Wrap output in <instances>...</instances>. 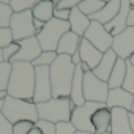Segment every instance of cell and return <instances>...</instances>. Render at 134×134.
Instances as JSON below:
<instances>
[{
  "instance_id": "obj_46",
  "label": "cell",
  "mask_w": 134,
  "mask_h": 134,
  "mask_svg": "<svg viewBox=\"0 0 134 134\" xmlns=\"http://www.w3.org/2000/svg\"><path fill=\"white\" fill-rule=\"evenodd\" d=\"M129 62H131V65H132V66H134V52H132V55H131V57H129Z\"/></svg>"
},
{
  "instance_id": "obj_8",
  "label": "cell",
  "mask_w": 134,
  "mask_h": 134,
  "mask_svg": "<svg viewBox=\"0 0 134 134\" xmlns=\"http://www.w3.org/2000/svg\"><path fill=\"white\" fill-rule=\"evenodd\" d=\"M107 95H109L107 82L98 79L92 71L84 74V98H85V101L104 103L106 104Z\"/></svg>"
},
{
  "instance_id": "obj_40",
  "label": "cell",
  "mask_w": 134,
  "mask_h": 134,
  "mask_svg": "<svg viewBox=\"0 0 134 134\" xmlns=\"http://www.w3.org/2000/svg\"><path fill=\"white\" fill-rule=\"evenodd\" d=\"M71 62H73V63H74L76 66L82 63V58H81V54H79V51H77L76 54H73V55H71Z\"/></svg>"
},
{
  "instance_id": "obj_7",
  "label": "cell",
  "mask_w": 134,
  "mask_h": 134,
  "mask_svg": "<svg viewBox=\"0 0 134 134\" xmlns=\"http://www.w3.org/2000/svg\"><path fill=\"white\" fill-rule=\"evenodd\" d=\"M106 104L104 103H93V101H87L84 106H77L73 109V114H71V123L74 125V128L77 131H84V132H95L93 129V125H92V115L104 107Z\"/></svg>"
},
{
  "instance_id": "obj_51",
  "label": "cell",
  "mask_w": 134,
  "mask_h": 134,
  "mask_svg": "<svg viewBox=\"0 0 134 134\" xmlns=\"http://www.w3.org/2000/svg\"><path fill=\"white\" fill-rule=\"evenodd\" d=\"M129 3H131V7L134 8V0H129Z\"/></svg>"
},
{
  "instance_id": "obj_47",
  "label": "cell",
  "mask_w": 134,
  "mask_h": 134,
  "mask_svg": "<svg viewBox=\"0 0 134 134\" xmlns=\"http://www.w3.org/2000/svg\"><path fill=\"white\" fill-rule=\"evenodd\" d=\"M3 104H5V101H2V99H0V112L3 110Z\"/></svg>"
},
{
  "instance_id": "obj_37",
  "label": "cell",
  "mask_w": 134,
  "mask_h": 134,
  "mask_svg": "<svg viewBox=\"0 0 134 134\" xmlns=\"http://www.w3.org/2000/svg\"><path fill=\"white\" fill-rule=\"evenodd\" d=\"M0 134H13V123L0 112Z\"/></svg>"
},
{
  "instance_id": "obj_43",
  "label": "cell",
  "mask_w": 134,
  "mask_h": 134,
  "mask_svg": "<svg viewBox=\"0 0 134 134\" xmlns=\"http://www.w3.org/2000/svg\"><path fill=\"white\" fill-rule=\"evenodd\" d=\"M79 66L82 68V71H84V73H90V71H92V70H90V66H88L87 63H84V62H82V63H81Z\"/></svg>"
},
{
  "instance_id": "obj_22",
  "label": "cell",
  "mask_w": 134,
  "mask_h": 134,
  "mask_svg": "<svg viewBox=\"0 0 134 134\" xmlns=\"http://www.w3.org/2000/svg\"><path fill=\"white\" fill-rule=\"evenodd\" d=\"M68 22H70L71 32H74V33L79 35V36H84L85 32H87V29H88L90 24H92V19H90L87 14H84L79 8H73Z\"/></svg>"
},
{
  "instance_id": "obj_25",
  "label": "cell",
  "mask_w": 134,
  "mask_h": 134,
  "mask_svg": "<svg viewBox=\"0 0 134 134\" xmlns=\"http://www.w3.org/2000/svg\"><path fill=\"white\" fill-rule=\"evenodd\" d=\"M104 5H106V3H104V2H101V0H82V2L79 3V7H77V8H79L84 14H87V16L90 18L92 14L98 13Z\"/></svg>"
},
{
  "instance_id": "obj_55",
  "label": "cell",
  "mask_w": 134,
  "mask_h": 134,
  "mask_svg": "<svg viewBox=\"0 0 134 134\" xmlns=\"http://www.w3.org/2000/svg\"><path fill=\"white\" fill-rule=\"evenodd\" d=\"M103 134H110V132H103Z\"/></svg>"
},
{
  "instance_id": "obj_30",
  "label": "cell",
  "mask_w": 134,
  "mask_h": 134,
  "mask_svg": "<svg viewBox=\"0 0 134 134\" xmlns=\"http://www.w3.org/2000/svg\"><path fill=\"white\" fill-rule=\"evenodd\" d=\"M36 2H38V0H11V2H10V7L13 8L14 13H21V11L32 10Z\"/></svg>"
},
{
  "instance_id": "obj_27",
  "label": "cell",
  "mask_w": 134,
  "mask_h": 134,
  "mask_svg": "<svg viewBox=\"0 0 134 134\" xmlns=\"http://www.w3.org/2000/svg\"><path fill=\"white\" fill-rule=\"evenodd\" d=\"M13 70V63L0 62V90H7L10 84V76Z\"/></svg>"
},
{
  "instance_id": "obj_26",
  "label": "cell",
  "mask_w": 134,
  "mask_h": 134,
  "mask_svg": "<svg viewBox=\"0 0 134 134\" xmlns=\"http://www.w3.org/2000/svg\"><path fill=\"white\" fill-rule=\"evenodd\" d=\"M57 57H58V54L55 51H43L40 54V57L33 60L32 65L33 66H47V68H51V65L57 60Z\"/></svg>"
},
{
  "instance_id": "obj_13",
  "label": "cell",
  "mask_w": 134,
  "mask_h": 134,
  "mask_svg": "<svg viewBox=\"0 0 134 134\" xmlns=\"http://www.w3.org/2000/svg\"><path fill=\"white\" fill-rule=\"evenodd\" d=\"M131 3H129V0H121V3H120V11L118 14L109 22L106 24V30L112 35V36H117L120 35L126 27H128V16H129V11H131Z\"/></svg>"
},
{
  "instance_id": "obj_5",
  "label": "cell",
  "mask_w": 134,
  "mask_h": 134,
  "mask_svg": "<svg viewBox=\"0 0 134 134\" xmlns=\"http://www.w3.org/2000/svg\"><path fill=\"white\" fill-rule=\"evenodd\" d=\"M70 22L68 21H60V19H51L49 22L44 24L43 30L36 33V38L40 41V46L43 51H55L57 52V46L62 40V36L70 32Z\"/></svg>"
},
{
  "instance_id": "obj_48",
  "label": "cell",
  "mask_w": 134,
  "mask_h": 134,
  "mask_svg": "<svg viewBox=\"0 0 134 134\" xmlns=\"http://www.w3.org/2000/svg\"><path fill=\"white\" fill-rule=\"evenodd\" d=\"M76 134H95V132H84V131H77Z\"/></svg>"
},
{
  "instance_id": "obj_18",
  "label": "cell",
  "mask_w": 134,
  "mask_h": 134,
  "mask_svg": "<svg viewBox=\"0 0 134 134\" xmlns=\"http://www.w3.org/2000/svg\"><path fill=\"white\" fill-rule=\"evenodd\" d=\"M92 125L95 129V134H103V132H110V125H112V109L107 106L98 109L92 115Z\"/></svg>"
},
{
  "instance_id": "obj_1",
  "label": "cell",
  "mask_w": 134,
  "mask_h": 134,
  "mask_svg": "<svg viewBox=\"0 0 134 134\" xmlns=\"http://www.w3.org/2000/svg\"><path fill=\"white\" fill-rule=\"evenodd\" d=\"M8 95L19 99H33L35 93V66L27 62L13 63L8 84Z\"/></svg>"
},
{
  "instance_id": "obj_16",
  "label": "cell",
  "mask_w": 134,
  "mask_h": 134,
  "mask_svg": "<svg viewBox=\"0 0 134 134\" xmlns=\"http://www.w3.org/2000/svg\"><path fill=\"white\" fill-rule=\"evenodd\" d=\"M79 54H81V58H82V62L84 63H87L88 66H90V70L93 71L96 66L99 65V62H101V58H103V52L101 51H98L93 44H90L85 38H82L81 40V46H79Z\"/></svg>"
},
{
  "instance_id": "obj_39",
  "label": "cell",
  "mask_w": 134,
  "mask_h": 134,
  "mask_svg": "<svg viewBox=\"0 0 134 134\" xmlns=\"http://www.w3.org/2000/svg\"><path fill=\"white\" fill-rule=\"evenodd\" d=\"M44 24H46V22H43V21H40V19H35V18H33V27H35V30H36V33L43 30V27H44Z\"/></svg>"
},
{
  "instance_id": "obj_20",
  "label": "cell",
  "mask_w": 134,
  "mask_h": 134,
  "mask_svg": "<svg viewBox=\"0 0 134 134\" xmlns=\"http://www.w3.org/2000/svg\"><path fill=\"white\" fill-rule=\"evenodd\" d=\"M81 40H82V36L76 35L74 32H71V30L66 32L62 36V40H60V43L57 46V54L58 55H70L71 57L73 54H76L79 51Z\"/></svg>"
},
{
  "instance_id": "obj_35",
  "label": "cell",
  "mask_w": 134,
  "mask_h": 134,
  "mask_svg": "<svg viewBox=\"0 0 134 134\" xmlns=\"http://www.w3.org/2000/svg\"><path fill=\"white\" fill-rule=\"evenodd\" d=\"M10 43H13V33H11L10 27H7V29L0 27V49H3Z\"/></svg>"
},
{
  "instance_id": "obj_14",
  "label": "cell",
  "mask_w": 134,
  "mask_h": 134,
  "mask_svg": "<svg viewBox=\"0 0 134 134\" xmlns=\"http://www.w3.org/2000/svg\"><path fill=\"white\" fill-rule=\"evenodd\" d=\"M132 99H134V95H131L129 92H126L123 87H120V88H110L109 95H107L106 106L109 109L121 107V109H126L128 112H131V109H132Z\"/></svg>"
},
{
  "instance_id": "obj_31",
  "label": "cell",
  "mask_w": 134,
  "mask_h": 134,
  "mask_svg": "<svg viewBox=\"0 0 134 134\" xmlns=\"http://www.w3.org/2000/svg\"><path fill=\"white\" fill-rule=\"evenodd\" d=\"M35 128V123L30 120H21L13 125V134H29Z\"/></svg>"
},
{
  "instance_id": "obj_38",
  "label": "cell",
  "mask_w": 134,
  "mask_h": 134,
  "mask_svg": "<svg viewBox=\"0 0 134 134\" xmlns=\"http://www.w3.org/2000/svg\"><path fill=\"white\" fill-rule=\"evenodd\" d=\"M70 14H71V10H57L55 8L54 11V18L60 21H70Z\"/></svg>"
},
{
  "instance_id": "obj_21",
  "label": "cell",
  "mask_w": 134,
  "mask_h": 134,
  "mask_svg": "<svg viewBox=\"0 0 134 134\" xmlns=\"http://www.w3.org/2000/svg\"><path fill=\"white\" fill-rule=\"evenodd\" d=\"M120 3H121V0H109V2L95 14L90 16L92 21H96V22H101L103 25L109 24L120 11Z\"/></svg>"
},
{
  "instance_id": "obj_9",
  "label": "cell",
  "mask_w": 134,
  "mask_h": 134,
  "mask_svg": "<svg viewBox=\"0 0 134 134\" xmlns=\"http://www.w3.org/2000/svg\"><path fill=\"white\" fill-rule=\"evenodd\" d=\"M85 38L90 44H93L98 51H101L103 54L107 52L109 49H112V43H114V36L106 30V27L101 22L92 21L90 27L87 29L85 35L82 36Z\"/></svg>"
},
{
  "instance_id": "obj_4",
  "label": "cell",
  "mask_w": 134,
  "mask_h": 134,
  "mask_svg": "<svg viewBox=\"0 0 134 134\" xmlns=\"http://www.w3.org/2000/svg\"><path fill=\"white\" fill-rule=\"evenodd\" d=\"M2 114L14 125L21 120H30L33 123H36L38 118V109L36 104L33 101L29 99H19V98H13V96H7L5 104H3V110Z\"/></svg>"
},
{
  "instance_id": "obj_42",
  "label": "cell",
  "mask_w": 134,
  "mask_h": 134,
  "mask_svg": "<svg viewBox=\"0 0 134 134\" xmlns=\"http://www.w3.org/2000/svg\"><path fill=\"white\" fill-rule=\"evenodd\" d=\"M128 118H129V126H131V131L134 134V112H129L128 114Z\"/></svg>"
},
{
  "instance_id": "obj_44",
  "label": "cell",
  "mask_w": 134,
  "mask_h": 134,
  "mask_svg": "<svg viewBox=\"0 0 134 134\" xmlns=\"http://www.w3.org/2000/svg\"><path fill=\"white\" fill-rule=\"evenodd\" d=\"M7 96H8V90H0V99L5 101V99H7Z\"/></svg>"
},
{
  "instance_id": "obj_41",
  "label": "cell",
  "mask_w": 134,
  "mask_h": 134,
  "mask_svg": "<svg viewBox=\"0 0 134 134\" xmlns=\"http://www.w3.org/2000/svg\"><path fill=\"white\" fill-rule=\"evenodd\" d=\"M128 27H134V8H131L128 16Z\"/></svg>"
},
{
  "instance_id": "obj_34",
  "label": "cell",
  "mask_w": 134,
  "mask_h": 134,
  "mask_svg": "<svg viewBox=\"0 0 134 134\" xmlns=\"http://www.w3.org/2000/svg\"><path fill=\"white\" fill-rule=\"evenodd\" d=\"M35 126L41 131V134H55V123H51L47 120H38Z\"/></svg>"
},
{
  "instance_id": "obj_36",
  "label": "cell",
  "mask_w": 134,
  "mask_h": 134,
  "mask_svg": "<svg viewBox=\"0 0 134 134\" xmlns=\"http://www.w3.org/2000/svg\"><path fill=\"white\" fill-rule=\"evenodd\" d=\"M81 2L82 0H58L55 8L57 10H73V8H77Z\"/></svg>"
},
{
  "instance_id": "obj_15",
  "label": "cell",
  "mask_w": 134,
  "mask_h": 134,
  "mask_svg": "<svg viewBox=\"0 0 134 134\" xmlns=\"http://www.w3.org/2000/svg\"><path fill=\"white\" fill-rule=\"evenodd\" d=\"M128 110L121 107L112 109V125H110V134H132L128 118Z\"/></svg>"
},
{
  "instance_id": "obj_54",
  "label": "cell",
  "mask_w": 134,
  "mask_h": 134,
  "mask_svg": "<svg viewBox=\"0 0 134 134\" xmlns=\"http://www.w3.org/2000/svg\"><path fill=\"white\" fill-rule=\"evenodd\" d=\"M101 2H104V3H107V2H109V0H101Z\"/></svg>"
},
{
  "instance_id": "obj_2",
  "label": "cell",
  "mask_w": 134,
  "mask_h": 134,
  "mask_svg": "<svg viewBox=\"0 0 134 134\" xmlns=\"http://www.w3.org/2000/svg\"><path fill=\"white\" fill-rule=\"evenodd\" d=\"M76 65L71 62L70 55H58L57 60L51 65V84L52 96L55 98H68L71 93V84L74 79Z\"/></svg>"
},
{
  "instance_id": "obj_6",
  "label": "cell",
  "mask_w": 134,
  "mask_h": 134,
  "mask_svg": "<svg viewBox=\"0 0 134 134\" xmlns=\"http://www.w3.org/2000/svg\"><path fill=\"white\" fill-rule=\"evenodd\" d=\"M10 30L13 33V41H21L25 38L36 36V30L33 27V14L32 10L13 13L10 21Z\"/></svg>"
},
{
  "instance_id": "obj_11",
  "label": "cell",
  "mask_w": 134,
  "mask_h": 134,
  "mask_svg": "<svg viewBox=\"0 0 134 134\" xmlns=\"http://www.w3.org/2000/svg\"><path fill=\"white\" fill-rule=\"evenodd\" d=\"M112 51L117 54V57L129 60L134 52V27H126L120 35L114 36Z\"/></svg>"
},
{
  "instance_id": "obj_23",
  "label": "cell",
  "mask_w": 134,
  "mask_h": 134,
  "mask_svg": "<svg viewBox=\"0 0 134 134\" xmlns=\"http://www.w3.org/2000/svg\"><path fill=\"white\" fill-rule=\"evenodd\" d=\"M54 11H55V3L49 2V0H38L32 8L33 18L43 22H49L51 19H54Z\"/></svg>"
},
{
  "instance_id": "obj_19",
  "label": "cell",
  "mask_w": 134,
  "mask_h": 134,
  "mask_svg": "<svg viewBox=\"0 0 134 134\" xmlns=\"http://www.w3.org/2000/svg\"><path fill=\"white\" fill-rule=\"evenodd\" d=\"M84 74L85 73L77 65L76 71H74V79H73V84H71V93H70V99L74 104V107L84 106L87 103L85 98H84Z\"/></svg>"
},
{
  "instance_id": "obj_3",
  "label": "cell",
  "mask_w": 134,
  "mask_h": 134,
  "mask_svg": "<svg viewBox=\"0 0 134 134\" xmlns=\"http://www.w3.org/2000/svg\"><path fill=\"white\" fill-rule=\"evenodd\" d=\"M36 109H38V118L40 120H47L51 123H58V121H70L71 120L74 104L71 103L70 96L68 98L52 96L49 101L36 104Z\"/></svg>"
},
{
  "instance_id": "obj_52",
  "label": "cell",
  "mask_w": 134,
  "mask_h": 134,
  "mask_svg": "<svg viewBox=\"0 0 134 134\" xmlns=\"http://www.w3.org/2000/svg\"><path fill=\"white\" fill-rule=\"evenodd\" d=\"M49 2H54V3L57 5V2H58V0H49Z\"/></svg>"
},
{
  "instance_id": "obj_33",
  "label": "cell",
  "mask_w": 134,
  "mask_h": 134,
  "mask_svg": "<svg viewBox=\"0 0 134 134\" xmlns=\"http://www.w3.org/2000/svg\"><path fill=\"white\" fill-rule=\"evenodd\" d=\"M19 52V43L18 41H13L10 43L8 46H5L2 49V54H3V62H11V58Z\"/></svg>"
},
{
  "instance_id": "obj_17",
  "label": "cell",
  "mask_w": 134,
  "mask_h": 134,
  "mask_svg": "<svg viewBox=\"0 0 134 134\" xmlns=\"http://www.w3.org/2000/svg\"><path fill=\"white\" fill-rule=\"evenodd\" d=\"M117 58H118L117 54H115L112 49H109L107 52H104V55H103L99 65L96 66L92 73H93L98 79L107 82L109 77H110V73H112V70H114V66H115V63H117Z\"/></svg>"
},
{
  "instance_id": "obj_32",
  "label": "cell",
  "mask_w": 134,
  "mask_h": 134,
  "mask_svg": "<svg viewBox=\"0 0 134 134\" xmlns=\"http://www.w3.org/2000/svg\"><path fill=\"white\" fill-rule=\"evenodd\" d=\"M77 129L71 121H58L55 123V134H76Z\"/></svg>"
},
{
  "instance_id": "obj_12",
  "label": "cell",
  "mask_w": 134,
  "mask_h": 134,
  "mask_svg": "<svg viewBox=\"0 0 134 134\" xmlns=\"http://www.w3.org/2000/svg\"><path fill=\"white\" fill-rule=\"evenodd\" d=\"M19 43V52L11 58L10 63H16V62H27V63H33L35 58L40 57V54L43 52L41 46H40V41L36 36H32V38H25V40H21L18 41Z\"/></svg>"
},
{
  "instance_id": "obj_49",
  "label": "cell",
  "mask_w": 134,
  "mask_h": 134,
  "mask_svg": "<svg viewBox=\"0 0 134 134\" xmlns=\"http://www.w3.org/2000/svg\"><path fill=\"white\" fill-rule=\"evenodd\" d=\"M0 62H3V54H2V49H0Z\"/></svg>"
},
{
  "instance_id": "obj_45",
  "label": "cell",
  "mask_w": 134,
  "mask_h": 134,
  "mask_svg": "<svg viewBox=\"0 0 134 134\" xmlns=\"http://www.w3.org/2000/svg\"><path fill=\"white\" fill-rule=\"evenodd\" d=\"M29 134H41V131H40V129H38V128L35 126V128H33V129H32V131H30Z\"/></svg>"
},
{
  "instance_id": "obj_29",
  "label": "cell",
  "mask_w": 134,
  "mask_h": 134,
  "mask_svg": "<svg viewBox=\"0 0 134 134\" xmlns=\"http://www.w3.org/2000/svg\"><path fill=\"white\" fill-rule=\"evenodd\" d=\"M13 13L14 11L10 7V3H2V2H0V27H2V29L10 27V21H11Z\"/></svg>"
},
{
  "instance_id": "obj_24",
  "label": "cell",
  "mask_w": 134,
  "mask_h": 134,
  "mask_svg": "<svg viewBox=\"0 0 134 134\" xmlns=\"http://www.w3.org/2000/svg\"><path fill=\"white\" fill-rule=\"evenodd\" d=\"M125 76H126V60L123 58H117V63L114 66V70L110 73V77L107 81V87L110 88H120L125 82Z\"/></svg>"
},
{
  "instance_id": "obj_53",
  "label": "cell",
  "mask_w": 134,
  "mask_h": 134,
  "mask_svg": "<svg viewBox=\"0 0 134 134\" xmlns=\"http://www.w3.org/2000/svg\"><path fill=\"white\" fill-rule=\"evenodd\" d=\"M131 112H134V99H132V109H131Z\"/></svg>"
},
{
  "instance_id": "obj_28",
  "label": "cell",
  "mask_w": 134,
  "mask_h": 134,
  "mask_svg": "<svg viewBox=\"0 0 134 134\" xmlns=\"http://www.w3.org/2000/svg\"><path fill=\"white\" fill-rule=\"evenodd\" d=\"M121 87L131 95H134V66L131 65L129 60H126V76H125V82Z\"/></svg>"
},
{
  "instance_id": "obj_50",
  "label": "cell",
  "mask_w": 134,
  "mask_h": 134,
  "mask_svg": "<svg viewBox=\"0 0 134 134\" xmlns=\"http://www.w3.org/2000/svg\"><path fill=\"white\" fill-rule=\"evenodd\" d=\"M0 2H2V3H10L11 0H0Z\"/></svg>"
},
{
  "instance_id": "obj_10",
  "label": "cell",
  "mask_w": 134,
  "mask_h": 134,
  "mask_svg": "<svg viewBox=\"0 0 134 134\" xmlns=\"http://www.w3.org/2000/svg\"><path fill=\"white\" fill-rule=\"evenodd\" d=\"M52 98V84H51V73L47 66H35V93L33 103L40 104L49 101Z\"/></svg>"
}]
</instances>
